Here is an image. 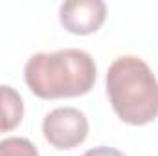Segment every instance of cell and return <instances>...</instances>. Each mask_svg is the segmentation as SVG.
I'll use <instances>...</instances> for the list:
<instances>
[{
	"instance_id": "1",
	"label": "cell",
	"mask_w": 158,
	"mask_h": 156,
	"mask_svg": "<svg viewBox=\"0 0 158 156\" xmlns=\"http://www.w3.org/2000/svg\"><path fill=\"white\" fill-rule=\"evenodd\" d=\"M96 77L98 68L92 55L77 48L35 53L24 66L26 84L40 99L85 96L94 88Z\"/></svg>"
},
{
	"instance_id": "2",
	"label": "cell",
	"mask_w": 158,
	"mask_h": 156,
	"mask_svg": "<svg viewBox=\"0 0 158 156\" xmlns=\"http://www.w3.org/2000/svg\"><path fill=\"white\" fill-rule=\"evenodd\" d=\"M107 96L116 116L129 125L142 127L158 117V81L136 55H121L109 66Z\"/></svg>"
},
{
	"instance_id": "3",
	"label": "cell",
	"mask_w": 158,
	"mask_h": 156,
	"mask_svg": "<svg viewBox=\"0 0 158 156\" xmlns=\"http://www.w3.org/2000/svg\"><path fill=\"white\" fill-rule=\"evenodd\" d=\"M42 134L52 147L59 151H68L86 140L88 119L79 109L61 107L46 114L42 121Z\"/></svg>"
},
{
	"instance_id": "4",
	"label": "cell",
	"mask_w": 158,
	"mask_h": 156,
	"mask_svg": "<svg viewBox=\"0 0 158 156\" xmlns=\"http://www.w3.org/2000/svg\"><path fill=\"white\" fill-rule=\"evenodd\" d=\"M107 18V6L101 0H68L59 7L61 26L74 35L96 33Z\"/></svg>"
},
{
	"instance_id": "5",
	"label": "cell",
	"mask_w": 158,
	"mask_h": 156,
	"mask_svg": "<svg viewBox=\"0 0 158 156\" xmlns=\"http://www.w3.org/2000/svg\"><path fill=\"white\" fill-rule=\"evenodd\" d=\"M24 116V101L20 94L9 86L0 84V132L17 129Z\"/></svg>"
},
{
	"instance_id": "6",
	"label": "cell",
	"mask_w": 158,
	"mask_h": 156,
	"mask_svg": "<svg viewBox=\"0 0 158 156\" xmlns=\"http://www.w3.org/2000/svg\"><path fill=\"white\" fill-rule=\"evenodd\" d=\"M0 156H39V151L28 138L11 136L0 142Z\"/></svg>"
},
{
	"instance_id": "7",
	"label": "cell",
	"mask_w": 158,
	"mask_h": 156,
	"mask_svg": "<svg viewBox=\"0 0 158 156\" xmlns=\"http://www.w3.org/2000/svg\"><path fill=\"white\" fill-rule=\"evenodd\" d=\"M83 156H125L121 151L114 149V147H107V145H99V147H94L90 151H86Z\"/></svg>"
}]
</instances>
